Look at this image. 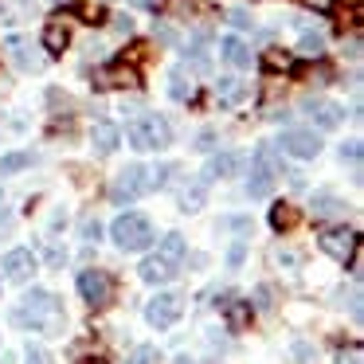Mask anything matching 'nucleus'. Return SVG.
<instances>
[{"label":"nucleus","instance_id":"7ed1b4c3","mask_svg":"<svg viewBox=\"0 0 364 364\" xmlns=\"http://www.w3.org/2000/svg\"><path fill=\"white\" fill-rule=\"evenodd\" d=\"M168 141H173V129H168V122L161 118V114H145V118H137L134 126H129V145H134L137 153L165 149Z\"/></svg>","mask_w":364,"mask_h":364},{"label":"nucleus","instance_id":"ddd939ff","mask_svg":"<svg viewBox=\"0 0 364 364\" xmlns=\"http://www.w3.org/2000/svg\"><path fill=\"white\" fill-rule=\"evenodd\" d=\"M243 165H247L243 153H220V157L208 161L204 181H215V176H235V173H243Z\"/></svg>","mask_w":364,"mask_h":364},{"label":"nucleus","instance_id":"2f4dec72","mask_svg":"<svg viewBox=\"0 0 364 364\" xmlns=\"http://www.w3.org/2000/svg\"><path fill=\"white\" fill-rule=\"evenodd\" d=\"M79 16L87 20V24H98V20H102V9H90V4H79Z\"/></svg>","mask_w":364,"mask_h":364},{"label":"nucleus","instance_id":"c756f323","mask_svg":"<svg viewBox=\"0 0 364 364\" xmlns=\"http://www.w3.org/2000/svg\"><path fill=\"white\" fill-rule=\"evenodd\" d=\"M364 360V356H360V348H356V345H348V348H341V353H337V364H360Z\"/></svg>","mask_w":364,"mask_h":364},{"label":"nucleus","instance_id":"f257e3e1","mask_svg":"<svg viewBox=\"0 0 364 364\" xmlns=\"http://www.w3.org/2000/svg\"><path fill=\"white\" fill-rule=\"evenodd\" d=\"M12 321H16L20 329H36V333H63L67 314H63V301L51 290H32L16 301Z\"/></svg>","mask_w":364,"mask_h":364},{"label":"nucleus","instance_id":"473e14b6","mask_svg":"<svg viewBox=\"0 0 364 364\" xmlns=\"http://www.w3.org/2000/svg\"><path fill=\"white\" fill-rule=\"evenodd\" d=\"M228 20H231L235 28H251V16H247L243 9H231V12H228Z\"/></svg>","mask_w":364,"mask_h":364},{"label":"nucleus","instance_id":"6ab92c4d","mask_svg":"<svg viewBox=\"0 0 364 364\" xmlns=\"http://www.w3.org/2000/svg\"><path fill=\"white\" fill-rule=\"evenodd\" d=\"M215 98H220L223 106H235V102H243V98H247V87H243V82H235V79H220V82H215Z\"/></svg>","mask_w":364,"mask_h":364},{"label":"nucleus","instance_id":"423d86ee","mask_svg":"<svg viewBox=\"0 0 364 364\" xmlns=\"http://www.w3.org/2000/svg\"><path fill=\"white\" fill-rule=\"evenodd\" d=\"M181 314H184L181 294H157V298L145 306V321H149L153 329H173V325L181 321Z\"/></svg>","mask_w":364,"mask_h":364},{"label":"nucleus","instance_id":"5701e85b","mask_svg":"<svg viewBox=\"0 0 364 364\" xmlns=\"http://www.w3.org/2000/svg\"><path fill=\"white\" fill-rule=\"evenodd\" d=\"M9 48H12V55H16V63L24 67V71H40V63H43V59H40V55H32V48H28L24 40H12Z\"/></svg>","mask_w":364,"mask_h":364},{"label":"nucleus","instance_id":"4c0bfd02","mask_svg":"<svg viewBox=\"0 0 364 364\" xmlns=\"http://www.w3.org/2000/svg\"><path fill=\"white\" fill-rule=\"evenodd\" d=\"M270 306H274V301H270V286H262L259 290V309H270Z\"/></svg>","mask_w":364,"mask_h":364},{"label":"nucleus","instance_id":"cd10ccee","mask_svg":"<svg viewBox=\"0 0 364 364\" xmlns=\"http://www.w3.org/2000/svg\"><path fill=\"white\" fill-rule=\"evenodd\" d=\"M126 364H157V348H153V345H141V348H134V356H129Z\"/></svg>","mask_w":364,"mask_h":364},{"label":"nucleus","instance_id":"9b49d317","mask_svg":"<svg viewBox=\"0 0 364 364\" xmlns=\"http://www.w3.org/2000/svg\"><path fill=\"white\" fill-rule=\"evenodd\" d=\"M137 270H141V278H145L149 286H161V282H168V278H176V270H181V262L165 259V255L157 251V255H149V259H145Z\"/></svg>","mask_w":364,"mask_h":364},{"label":"nucleus","instance_id":"1a4fd4ad","mask_svg":"<svg viewBox=\"0 0 364 364\" xmlns=\"http://www.w3.org/2000/svg\"><path fill=\"white\" fill-rule=\"evenodd\" d=\"M0 267H4V278H9V282H28V278L36 274V255L28 251V247H16V251L4 255Z\"/></svg>","mask_w":364,"mask_h":364},{"label":"nucleus","instance_id":"0eeeda50","mask_svg":"<svg viewBox=\"0 0 364 364\" xmlns=\"http://www.w3.org/2000/svg\"><path fill=\"white\" fill-rule=\"evenodd\" d=\"M317 243H321V251L329 255V259L348 262V259L356 255V247H360V239H356V231H353V228H321Z\"/></svg>","mask_w":364,"mask_h":364},{"label":"nucleus","instance_id":"c9c22d12","mask_svg":"<svg viewBox=\"0 0 364 364\" xmlns=\"http://www.w3.org/2000/svg\"><path fill=\"white\" fill-rule=\"evenodd\" d=\"M306 9H314V12H329L333 9V0H301Z\"/></svg>","mask_w":364,"mask_h":364},{"label":"nucleus","instance_id":"4be33fe9","mask_svg":"<svg viewBox=\"0 0 364 364\" xmlns=\"http://www.w3.org/2000/svg\"><path fill=\"white\" fill-rule=\"evenodd\" d=\"M168 95H173L176 102H184V98H192V75L184 71V67H176V71L168 75Z\"/></svg>","mask_w":364,"mask_h":364},{"label":"nucleus","instance_id":"f03ea898","mask_svg":"<svg viewBox=\"0 0 364 364\" xmlns=\"http://www.w3.org/2000/svg\"><path fill=\"white\" fill-rule=\"evenodd\" d=\"M110 239L122 247V251H145V247L153 243V223L145 220V215H137V212H126V215L114 220Z\"/></svg>","mask_w":364,"mask_h":364},{"label":"nucleus","instance_id":"7c9ffc66","mask_svg":"<svg viewBox=\"0 0 364 364\" xmlns=\"http://www.w3.org/2000/svg\"><path fill=\"white\" fill-rule=\"evenodd\" d=\"M98 235H102V228H98V220H90V215H87V220H82V239H90V243H95Z\"/></svg>","mask_w":364,"mask_h":364},{"label":"nucleus","instance_id":"393cba45","mask_svg":"<svg viewBox=\"0 0 364 364\" xmlns=\"http://www.w3.org/2000/svg\"><path fill=\"white\" fill-rule=\"evenodd\" d=\"M28 165H32V153H9V157H0V176H12Z\"/></svg>","mask_w":364,"mask_h":364},{"label":"nucleus","instance_id":"58836bf2","mask_svg":"<svg viewBox=\"0 0 364 364\" xmlns=\"http://www.w3.org/2000/svg\"><path fill=\"white\" fill-rule=\"evenodd\" d=\"M134 4H137V9H157L161 0H134Z\"/></svg>","mask_w":364,"mask_h":364},{"label":"nucleus","instance_id":"2eb2a0df","mask_svg":"<svg viewBox=\"0 0 364 364\" xmlns=\"http://www.w3.org/2000/svg\"><path fill=\"white\" fill-rule=\"evenodd\" d=\"M90 141H95V153H114L118 149V141H122V134H118V126H110V122H98L95 129H90Z\"/></svg>","mask_w":364,"mask_h":364},{"label":"nucleus","instance_id":"f704fd0d","mask_svg":"<svg viewBox=\"0 0 364 364\" xmlns=\"http://www.w3.org/2000/svg\"><path fill=\"white\" fill-rule=\"evenodd\" d=\"M212 145H215V134H212V129H204V134L196 137V149H212Z\"/></svg>","mask_w":364,"mask_h":364},{"label":"nucleus","instance_id":"4468645a","mask_svg":"<svg viewBox=\"0 0 364 364\" xmlns=\"http://www.w3.org/2000/svg\"><path fill=\"white\" fill-rule=\"evenodd\" d=\"M67 43H71V28H67L63 20H51V24L43 28V48H48V55H63Z\"/></svg>","mask_w":364,"mask_h":364},{"label":"nucleus","instance_id":"aec40b11","mask_svg":"<svg viewBox=\"0 0 364 364\" xmlns=\"http://www.w3.org/2000/svg\"><path fill=\"white\" fill-rule=\"evenodd\" d=\"M274 181H278V176H270L267 168H255V165H251V181H247V192H251L255 200H262V196H270Z\"/></svg>","mask_w":364,"mask_h":364},{"label":"nucleus","instance_id":"6e6552de","mask_svg":"<svg viewBox=\"0 0 364 364\" xmlns=\"http://www.w3.org/2000/svg\"><path fill=\"white\" fill-rule=\"evenodd\" d=\"M274 145L282 153H290V157H298V161H314L317 153H321V137H317L314 129H286Z\"/></svg>","mask_w":364,"mask_h":364},{"label":"nucleus","instance_id":"c85d7f7f","mask_svg":"<svg viewBox=\"0 0 364 364\" xmlns=\"http://www.w3.org/2000/svg\"><path fill=\"white\" fill-rule=\"evenodd\" d=\"M24 360L28 364H51V353H48V348H40V345H28Z\"/></svg>","mask_w":364,"mask_h":364},{"label":"nucleus","instance_id":"bb28decb","mask_svg":"<svg viewBox=\"0 0 364 364\" xmlns=\"http://www.w3.org/2000/svg\"><path fill=\"white\" fill-rule=\"evenodd\" d=\"M262 63H267L270 71H278V67L286 71V67H290V55H286V51H278V48H270L267 55H262Z\"/></svg>","mask_w":364,"mask_h":364},{"label":"nucleus","instance_id":"e433bc0d","mask_svg":"<svg viewBox=\"0 0 364 364\" xmlns=\"http://www.w3.org/2000/svg\"><path fill=\"white\" fill-rule=\"evenodd\" d=\"M114 28H118V32H134V20H129V16H114Z\"/></svg>","mask_w":364,"mask_h":364},{"label":"nucleus","instance_id":"72a5a7b5","mask_svg":"<svg viewBox=\"0 0 364 364\" xmlns=\"http://www.w3.org/2000/svg\"><path fill=\"white\" fill-rule=\"evenodd\" d=\"M341 157H348V161H360V141H348V145H341Z\"/></svg>","mask_w":364,"mask_h":364},{"label":"nucleus","instance_id":"a211bd4d","mask_svg":"<svg viewBox=\"0 0 364 364\" xmlns=\"http://www.w3.org/2000/svg\"><path fill=\"white\" fill-rule=\"evenodd\" d=\"M298 220H301V212L294 204H274V208H270V228H274V231H294V228H298Z\"/></svg>","mask_w":364,"mask_h":364},{"label":"nucleus","instance_id":"f3484780","mask_svg":"<svg viewBox=\"0 0 364 364\" xmlns=\"http://www.w3.org/2000/svg\"><path fill=\"white\" fill-rule=\"evenodd\" d=\"M220 55L228 59L231 67H251V48H247L243 40H235V36H228V40H220Z\"/></svg>","mask_w":364,"mask_h":364},{"label":"nucleus","instance_id":"f8f14e48","mask_svg":"<svg viewBox=\"0 0 364 364\" xmlns=\"http://www.w3.org/2000/svg\"><path fill=\"white\" fill-rule=\"evenodd\" d=\"M301 110H306L321 129H337L341 122H345V110H341L337 102H325V98H309V102L301 106Z\"/></svg>","mask_w":364,"mask_h":364},{"label":"nucleus","instance_id":"9d476101","mask_svg":"<svg viewBox=\"0 0 364 364\" xmlns=\"http://www.w3.org/2000/svg\"><path fill=\"white\" fill-rule=\"evenodd\" d=\"M95 87H102V90H122V87H141V75L134 71V67H126V63H114V67H106V71H98L95 75Z\"/></svg>","mask_w":364,"mask_h":364},{"label":"nucleus","instance_id":"a878e982","mask_svg":"<svg viewBox=\"0 0 364 364\" xmlns=\"http://www.w3.org/2000/svg\"><path fill=\"white\" fill-rule=\"evenodd\" d=\"M228 321H231V329H243L247 321H251V301H231L228 306Z\"/></svg>","mask_w":364,"mask_h":364},{"label":"nucleus","instance_id":"dca6fc26","mask_svg":"<svg viewBox=\"0 0 364 364\" xmlns=\"http://www.w3.org/2000/svg\"><path fill=\"white\" fill-rule=\"evenodd\" d=\"M333 215L345 220V200L333 196V192H317L314 196V220H333Z\"/></svg>","mask_w":364,"mask_h":364},{"label":"nucleus","instance_id":"20e7f679","mask_svg":"<svg viewBox=\"0 0 364 364\" xmlns=\"http://www.w3.org/2000/svg\"><path fill=\"white\" fill-rule=\"evenodd\" d=\"M145 192H149V168L145 165H126L118 176H114V184H110L114 204H134V200L145 196Z\"/></svg>","mask_w":364,"mask_h":364},{"label":"nucleus","instance_id":"b1692460","mask_svg":"<svg viewBox=\"0 0 364 364\" xmlns=\"http://www.w3.org/2000/svg\"><path fill=\"white\" fill-rule=\"evenodd\" d=\"M298 55H306V59H321L325 55V40L317 32H306L301 36V43H298Z\"/></svg>","mask_w":364,"mask_h":364},{"label":"nucleus","instance_id":"412c9836","mask_svg":"<svg viewBox=\"0 0 364 364\" xmlns=\"http://www.w3.org/2000/svg\"><path fill=\"white\" fill-rule=\"evenodd\" d=\"M204 196H208V181L200 176L192 188L181 192V212H200V208H204Z\"/></svg>","mask_w":364,"mask_h":364},{"label":"nucleus","instance_id":"39448f33","mask_svg":"<svg viewBox=\"0 0 364 364\" xmlns=\"http://www.w3.org/2000/svg\"><path fill=\"white\" fill-rule=\"evenodd\" d=\"M79 294L90 309H106L114 301V278L106 270H79Z\"/></svg>","mask_w":364,"mask_h":364}]
</instances>
